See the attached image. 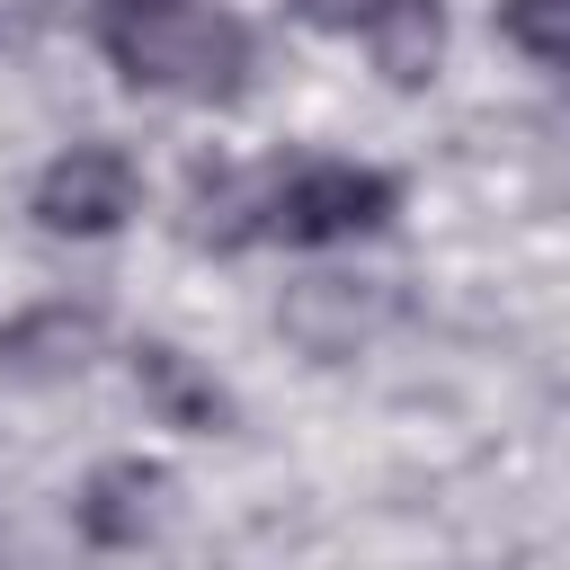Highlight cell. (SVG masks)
Returning <instances> with one entry per match:
<instances>
[{"label": "cell", "instance_id": "6da1fadb", "mask_svg": "<svg viewBox=\"0 0 570 570\" xmlns=\"http://www.w3.org/2000/svg\"><path fill=\"white\" fill-rule=\"evenodd\" d=\"M98 45L134 89L187 98V107H232L249 89V62H258L249 18L223 0H107Z\"/></svg>", "mask_w": 570, "mask_h": 570}, {"label": "cell", "instance_id": "7a4b0ae2", "mask_svg": "<svg viewBox=\"0 0 570 570\" xmlns=\"http://www.w3.org/2000/svg\"><path fill=\"white\" fill-rule=\"evenodd\" d=\"M232 240H285V249H330L356 232H383L401 214V178L365 169V160H294L276 178H258L232 205Z\"/></svg>", "mask_w": 570, "mask_h": 570}, {"label": "cell", "instance_id": "3957f363", "mask_svg": "<svg viewBox=\"0 0 570 570\" xmlns=\"http://www.w3.org/2000/svg\"><path fill=\"white\" fill-rule=\"evenodd\" d=\"M134 205H142V169L125 142H71L36 178V223L62 240H107L134 223Z\"/></svg>", "mask_w": 570, "mask_h": 570}, {"label": "cell", "instance_id": "277c9868", "mask_svg": "<svg viewBox=\"0 0 570 570\" xmlns=\"http://www.w3.org/2000/svg\"><path fill=\"white\" fill-rule=\"evenodd\" d=\"M312 27L356 36L392 89H419L445 53V0H294Z\"/></svg>", "mask_w": 570, "mask_h": 570}, {"label": "cell", "instance_id": "5b68a950", "mask_svg": "<svg viewBox=\"0 0 570 570\" xmlns=\"http://www.w3.org/2000/svg\"><path fill=\"white\" fill-rule=\"evenodd\" d=\"M98 338H107V321L89 303H36V312H18L0 330V365L27 374V383H62V374H80L98 356Z\"/></svg>", "mask_w": 570, "mask_h": 570}, {"label": "cell", "instance_id": "8992f818", "mask_svg": "<svg viewBox=\"0 0 570 570\" xmlns=\"http://www.w3.org/2000/svg\"><path fill=\"white\" fill-rule=\"evenodd\" d=\"M160 490H169V472L160 463H142V454H116V463H98L89 481H80V534L89 543H142V525L160 517Z\"/></svg>", "mask_w": 570, "mask_h": 570}, {"label": "cell", "instance_id": "52a82bcc", "mask_svg": "<svg viewBox=\"0 0 570 570\" xmlns=\"http://www.w3.org/2000/svg\"><path fill=\"white\" fill-rule=\"evenodd\" d=\"M134 383H142V401L160 410V428H187V436H214L223 419H232V392L196 365V356H178L169 338H142L134 347Z\"/></svg>", "mask_w": 570, "mask_h": 570}, {"label": "cell", "instance_id": "ba28073f", "mask_svg": "<svg viewBox=\"0 0 570 570\" xmlns=\"http://www.w3.org/2000/svg\"><path fill=\"white\" fill-rule=\"evenodd\" d=\"M312 356H347L374 321H383V294L374 285H347V276H312V285H294L285 294V312H276Z\"/></svg>", "mask_w": 570, "mask_h": 570}, {"label": "cell", "instance_id": "9c48e42d", "mask_svg": "<svg viewBox=\"0 0 570 570\" xmlns=\"http://www.w3.org/2000/svg\"><path fill=\"white\" fill-rule=\"evenodd\" d=\"M499 36L543 62V71H570V0H499Z\"/></svg>", "mask_w": 570, "mask_h": 570}]
</instances>
